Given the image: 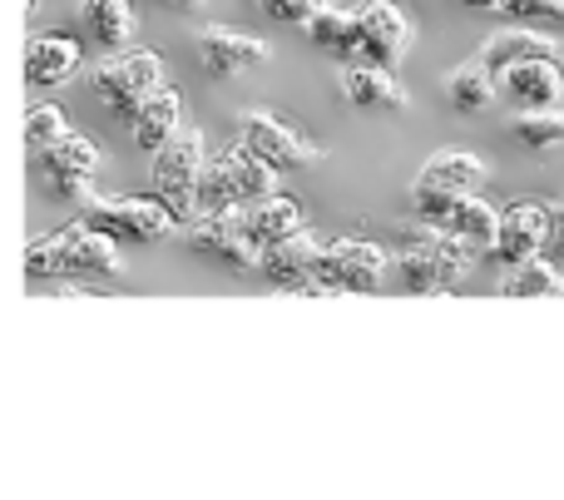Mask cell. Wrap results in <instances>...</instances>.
<instances>
[{
    "mask_svg": "<svg viewBox=\"0 0 564 500\" xmlns=\"http://www.w3.org/2000/svg\"><path fill=\"white\" fill-rule=\"evenodd\" d=\"M124 273L119 243L99 228H89L85 218L55 228V233L35 238L25 248V278L30 283H105V278Z\"/></svg>",
    "mask_w": 564,
    "mask_h": 500,
    "instance_id": "6da1fadb",
    "label": "cell"
},
{
    "mask_svg": "<svg viewBox=\"0 0 564 500\" xmlns=\"http://www.w3.org/2000/svg\"><path fill=\"white\" fill-rule=\"evenodd\" d=\"M476 253L466 238L446 233V228H411L406 243L397 253V278L411 287V293H451V287L466 283V273L476 268Z\"/></svg>",
    "mask_w": 564,
    "mask_h": 500,
    "instance_id": "7a4b0ae2",
    "label": "cell"
},
{
    "mask_svg": "<svg viewBox=\"0 0 564 500\" xmlns=\"http://www.w3.org/2000/svg\"><path fill=\"white\" fill-rule=\"evenodd\" d=\"M278 194V169L263 164L253 149L238 139L224 154L208 159L204 184H198V214H224V208H248L258 198Z\"/></svg>",
    "mask_w": 564,
    "mask_h": 500,
    "instance_id": "3957f363",
    "label": "cell"
},
{
    "mask_svg": "<svg viewBox=\"0 0 564 500\" xmlns=\"http://www.w3.org/2000/svg\"><path fill=\"white\" fill-rule=\"evenodd\" d=\"M79 218L99 233H109L115 243H159L178 228V214L164 204L159 194H129V198H115V194H89L79 204Z\"/></svg>",
    "mask_w": 564,
    "mask_h": 500,
    "instance_id": "277c9868",
    "label": "cell"
},
{
    "mask_svg": "<svg viewBox=\"0 0 564 500\" xmlns=\"http://www.w3.org/2000/svg\"><path fill=\"white\" fill-rule=\"evenodd\" d=\"M164 85V55L159 50H115V55L105 59V65H95V75H89V89L99 95V105L115 109L119 119H134V109L144 105L154 89Z\"/></svg>",
    "mask_w": 564,
    "mask_h": 500,
    "instance_id": "5b68a950",
    "label": "cell"
},
{
    "mask_svg": "<svg viewBox=\"0 0 564 500\" xmlns=\"http://www.w3.org/2000/svg\"><path fill=\"white\" fill-rule=\"evenodd\" d=\"M149 159H154V169H149L154 194L174 208L178 224H194L198 218V184H204V169H208L204 164V134H198V129H178V134Z\"/></svg>",
    "mask_w": 564,
    "mask_h": 500,
    "instance_id": "8992f818",
    "label": "cell"
},
{
    "mask_svg": "<svg viewBox=\"0 0 564 500\" xmlns=\"http://www.w3.org/2000/svg\"><path fill=\"white\" fill-rule=\"evenodd\" d=\"M391 268V253L371 238H332L322 243L317 283L322 293H377Z\"/></svg>",
    "mask_w": 564,
    "mask_h": 500,
    "instance_id": "52a82bcc",
    "label": "cell"
},
{
    "mask_svg": "<svg viewBox=\"0 0 564 500\" xmlns=\"http://www.w3.org/2000/svg\"><path fill=\"white\" fill-rule=\"evenodd\" d=\"M238 134H243V144L253 149L263 164H273L278 174H297V169H307V164L322 159L317 144H307L288 119L268 115V109H248V115H238Z\"/></svg>",
    "mask_w": 564,
    "mask_h": 500,
    "instance_id": "ba28073f",
    "label": "cell"
},
{
    "mask_svg": "<svg viewBox=\"0 0 564 500\" xmlns=\"http://www.w3.org/2000/svg\"><path fill=\"white\" fill-rule=\"evenodd\" d=\"M357 10V59L381 69H397L401 65V50L411 45V20L401 6L391 0H361Z\"/></svg>",
    "mask_w": 564,
    "mask_h": 500,
    "instance_id": "9c48e42d",
    "label": "cell"
},
{
    "mask_svg": "<svg viewBox=\"0 0 564 500\" xmlns=\"http://www.w3.org/2000/svg\"><path fill=\"white\" fill-rule=\"evenodd\" d=\"M99 169V144L85 134H65L55 149L40 154V174H45V194L59 204H85L89 178Z\"/></svg>",
    "mask_w": 564,
    "mask_h": 500,
    "instance_id": "30bf717a",
    "label": "cell"
},
{
    "mask_svg": "<svg viewBox=\"0 0 564 500\" xmlns=\"http://www.w3.org/2000/svg\"><path fill=\"white\" fill-rule=\"evenodd\" d=\"M317 263H322L317 238L292 233V238H282V243L263 248V258H258V273H263L273 287H282V293H322Z\"/></svg>",
    "mask_w": 564,
    "mask_h": 500,
    "instance_id": "8fae6325",
    "label": "cell"
},
{
    "mask_svg": "<svg viewBox=\"0 0 564 500\" xmlns=\"http://www.w3.org/2000/svg\"><path fill=\"white\" fill-rule=\"evenodd\" d=\"M188 243L204 248V253H218L224 263L234 268H258L263 248L248 238V224H243V208H224V214H198L188 224Z\"/></svg>",
    "mask_w": 564,
    "mask_h": 500,
    "instance_id": "7c38bea8",
    "label": "cell"
},
{
    "mask_svg": "<svg viewBox=\"0 0 564 500\" xmlns=\"http://www.w3.org/2000/svg\"><path fill=\"white\" fill-rule=\"evenodd\" d=\"M540 243H545V204L540 198H516V204L500 208L496 248H490L496 263H506V268L525 263V258L540 253Z\"/></svg>",
    "mask_w": 564,
    "mask_h": 500,
    "instance_id": "4fadbf2b",
    "label": "cell"
},
{
    "mask_svg": "<svg viewBox=\"0 0 564 500\" xmlns=\"http://www.w3.org/2000/svg\"><path fill=\"white\" fill-rule=\"evenodd\" d=\"M198 59L214 79H234L248 75L268 59V45L258 35H243V30H228V25H204L198 30Z\"/></svg>",
    "mask_w": 564,
    "mask_h": 500,
    "instance_id": "5bb4252c",
    "label": "cell"
},
{
    "mask_svg": "<svg viewBox=\"0 0 564 500\" xmlns=\"http://www.w3.org/2000/svg\"><path fill=\"white\" fill-rule=\"evenodd\" d=\"M564 95V65L560 59H525V65H510L500 75V99L516 105V115L530 109H555Z\"/></svg>",
    "mask_w": 564,
    "mask_h": 500,
    "instance_id": "9a60e30c",
    "label": "cell"
},
{
    "mask_svg": "<svg viewBox=\"0 0 564 500\" xmlns=\"http://www.w3.org/2000/svg\"><path fill=\"white\" fill-rule=\"evenodd\" d=\"M79 75V45L65 30H40L25 45V85L30 89H59Z\"/></svg>",
    "mask_w": 564,
    "mask_h": 500,
    "instance_id": "2e32d148",
    "label": "cell"
},
{
    "mask_svg": "<svg viewBox=\"0 0 564 500\" xmlns=\"http://www.w3.org/2000/svg\"><path fill=\"white\" fill-rule=\"evenodd\" d=\"M178 119H184V99H178V89L174 85H159L154 95L134 109L129 134H134V144L144 149V154H159V149L178 134Z\"/></svg>",
    "mask_w": 564,
    "mask_h": 500,
    "instance_id": "e0dca14e",
    "label": "cell"
},
{
    "mask_svg": "<svg viewBox=\"0 0 564 500\" xmlns=\"http://www.w3.org/2000/svg\"><path fill=\"white\" fill-rule=\"evenodd\" d=\"M490 178L486 159L466 154V149H441V154H431L426 164H421L416 184H431V188H446V194H480Z\"/></svg>",
    "mask_w": 564,
    "mask_h": 500,
    "instance_id": "ac0fdd59",
    "label": "cell"
},
{
    "mask_svg": "<svg viewBox=\"0 0 564 500\" xmlns=\"http://www.w3.org/2000/svg\"><path fill=\"white\" fill-rule=\"evenodd\" d=\"M243 224H248V238H253L258 248H273L292 233H307V224H302V204L288 198V194H268V198H258V204H248Z\"/></svg>",
    "mask_w": 564,
    "mask_h": 500,
    "instance_id": "d6986e66",
    "label": "cell"
},
{
    "mask_svg": "<svg viewBox=\"0 0 564 500\" xmlns=\"http://www.w3.org/2000/svg\"><path fill=\"white\" fill-rule=\"evenodd\" d=\"M341 95L357 109H406V95L391 79V69L367 65V59H347L341 65Z\"/></svg>",
    "mask_w": 564,
    "mask_h": 500,
    "instance_id": "ffe728a7",
    "label": "cell"
},
{
    "mask_svg": "<svg viewBox=\"0 0 564 500\" xmlns=\"http://www.w3.org/2000/svg\"><path fill=\"white\" fill-rule=\"evenodd\" d=\"M446 99L456 115H486L490 105L500 99V79L486 59H466L446 75Z\"/></svg>",
    "mask_w": 564,
    "mask_h": 500,
    "instance_id": "44dd1931",
    "label": "cell"
},
{
    "mask_svg": "<svg viewBox=\"0 0 564 500\" xmlns=\"http://www.w3.org/2000/svg\"><path fill=\"white\" fill-rule=\"evenodd\" d=\"M79 25L99 50H124L134 40V6L129 0H79Z\"/></svg>",
    "mask_w": 564,
    "mask_h": 500,
    "instance_id": "7402d4cb",
    "label": "cell"
},
{
    "mask_svg": "<svg viewBox=\"0 0 564 500\" xmlns=\"http://www.w3.org/2000/svg\"><path fill=\"white\" fill-rule=\"evenodd\" d=\"M480 59H486V65L496 69V79H500L510 65H525V59H560V45L555 40H545V35H535V30H500V35L486 40Z\"/></svg>",
    "mask_w": 564,
    "mask_h": 500,
    "instance_id": "603a6c76",
    "label": "cell"
},
{
    "mask_svg": "<svg viewBox=\"0 0 564 500\" xmlns=\"http://www.w3.org/2000/svg\"><path fill=\"white\" fill-rule=\"evenodd\" d=\"M436 228H446V233L466 238L470 248L490 253V248H496V228H500V208H490L480 194H466V198H456V208H451Z\"/></svg>",
    "mask_w": 564,
    "mask_h": 500,
    "instance_id": "cb8c5ba5",
    "label": "cell"
},
{
    "mask_svg": "<svg viewBox=\"0 0 564 500\" xmlns=\"http://www.w3.org/2000/svg\"><path fill=\"white\" fill-rule=\"evenodd\" d=\"M302 30H307L312 45L327 50V55H337L341 65H347V59H357V10H347V6H322Z\"/></svg>",
    "mask_w": 564,
    "mask_h": 500,
    "instance_id": "d4e9b609",
    "label": "cell"
},
{
    "mask_svg": "<svg viewBox=\"0 0 564 500\" xmlns=\"http://www.w3.org/2000/svg\"><path fill=\"white\" fill-rule=\"evenodd\" d=\"M500 293L506 297H564V268L550 263L545 253L525 258V263H516L506 273V283H500Z\"/></svg>",
    "mask_w": 564,
    "mask_h": 500,
    "instance_id": "484cf974",
    "label": "cell"
},
{
    "mask_svg": "<svg viewBox=\"0 0 564 500\" xmlns=\"http://www.w3.org/2000/svg\"><path fill=\"white\" fill-rule=\"evenodd\" d=\"M516 139L535 154L564 144V115L560 109H530V115H516Z\"/></svg>",
    "mask_w": 564,
    "mask_h": 500,
    "instance_id": "4316f807",
    "label": "cell"
},
{
    "mask_svg": "<svg viewBox=\"0 0 564 500\" xmlns=\"http://www.w3.org/2000/svg\"><path fill=\"white\" fill-rule=\"evenodd\" d=\"M69 129H65V115H59L55 105H30L25 109V144H30V154H45V149H55L59 139H65Z\"/></svg>",
    "mask_w": 564,
    "mask_h": 500,
    "instance_id": "83f0119b",
    "label": "cell"
},
{
    "mask_svg": "<svg viewBox=\"0 0 564 500\" xmlns=\"http://www.w3.org/2000/svg\"><path fill=\"white\" fill-rule=\"evenodd\" d=\"M253 6L263 10L268 20H278V25H307L327 0H253Z\"/></svg>",
    "mask_w": 564,
    "mask_h": 500,
    "instance_id": "f1b7e54d",
    "label": "cell"
},
{
    "mask_svg": "<svg viewBox=\"0 0 564 500\" xmlns=\"http://www.w3.org/2000/svg\"><path fill=\"white\" fill-rule=\"evenodd\" d=\"M500 15L545 20V25H560V20H564V0H500Z\"/></svg>",
    "mask_w": 564,
    "mask_h": 500,
    "instance_id": "f546056e",
    "label": "cell"
},
{
    "mask_svg": "<svg viewBox=\"0 0 564 500\" xmlns=\"http://www.w3.org/2000/svg\"><path fill=\"white\" fill-rule=\"evenodd\" d=\"M540 253L564 268V204H545V243Z\"/></svg>",
    "mask_w": 564,
    "mask_h": 500,
    "instance_id": "4dcf8cb0",
    "label": "cell"
},
{
    "mask_svg": "<svg viewBox=\"0 0 564 500\" xmlns=\"http://www.w3.org/2000/svg\"><path fill=\"white\" fill-rule=\"evenodd\" d=\"M154 6H169V10H194V6H204V0H154Z\"/></svg>",
    "mask_w": 564,
    "mask_h": 500,
    "instance_id": "1f68e13d",
    "label": "cell"
},
{
    "mask_svg": "<svg viewBox=\"0 0 564 500\" xmlns=\"http://www.w3.org/2000/svg\"><path fill=\"white\" fill-rule=\"evenodd\" d=\"M466 10H500V0H460Z\"/></svg>",
    "mask_w": 564,
    "mask_h": 500,
    "instance_id": "d6a6232c",
    "label": "cell"
}]
</instances>
